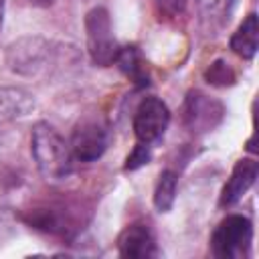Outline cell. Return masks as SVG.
<instances>
[{"mask_svg":"<svg viewBox=\"0 0 259 259\" xmlns=\"http://www.w3.org/2000/svg\"><path fill=\"white\" fill-rule=\"evenodd\" d=\"M30 152L38 172L49 182L65 180L73 170L71 146L65 142L59 130L47 121L34 123L30 134Z\"/></svg>","mask_w":259,"mask_h":259,"instance_id":"6da1fadb","label":"cell"},{"mask_svg":"<svg viewBox=\"0 0 259 259\" xmlns=\"http://www.w3.org/2000/svg\"><path fill=\"white\" fill-rule=\"evenodd\" d=\"M253 241V225L243 214H229L225 217L212 237H210V251L219 259H239L245 257Z\"/></svg>","mask_w":259,"mask_h":259,"instance_id":"7a4b0ae2","label":"cell"},{"mask_svg":"<svg viewBox=\"0 0 259 259\" xmlns=\"http://www.w3.org/2000/svg\"><path fill=\"white\" fill-rule=\"evenodd\" d=\"M85 30H87V49L89 57L99 67H109L115 63L119 45L111 30L109 12L103 6H97L87 12L85 16Z\"/></svg>","mask_w":259,"mask_h":259,"instance_id":"3957f363","label":"cell"},{"mask_svg":"<svg viewBox=\"0 0 259 259\" xmlns=\"http://www.w3.org/2000/svg\"><path fill=\"white\" fill-rule=\"evenodd\" d=\"M71 154L79 162H95L107 148V125L97 115L79 119L71 136Z\"/></svg>","mask_w":259,"mask_h":259,"instance_id":"277c9868","label":"cell"},{"mask_svg":"<svg viewBox=\"0 0 259 259\" xmlns=\"http://www.w3.org/2000/svg\"><path fill=\"white\" fill-rule=\"evenodd\" d=\"M170 123V109L158 97H144L134 113V134L142 144L158 142Z\"/></svg>","mask_w":259,"mask_h":259,"instance_id":"5b68a950","label":"cell"},{"mask_svg":"<svg viewBox=\"0 0 259 259\" xmlns=\"http://www.w3.org/2000/svg\"><path fill=\"white\" fill-rule=\"evenodd\" d=\"M49 45L42 38H20L18 42H12L8 49V63L10 69L22 75H34L42 67H47L49 61Z\"/></svg>","mask_w":259,"mask_h":259,"instance_id":"8992f818","label":"cell"},{"mask_svg":"<svg viewBox=\"0 0 259 259\" xmlns=\"http://www.w3.org/2000/svg\"><path fill=\"white\" fill-rule=\"evenodd\" d=\"M225 107L204 93L192 91L184 103V123L190 132H208L223 119Z\"/></svg>","mask_w":259,"mask_h":259,"instance_id":"52a82bcc","label":"cell"},{"mask_svg":"<svg viewBox=\"0 0 259 259\" xmlns=\"http://www.w3.org/2000/svg\"><path fill=\"white\" fill-rule=\"evenodd\" d=\"M117 249L121 257H130V259H146L158 253L154 233L144 223H134L125 227L117 239Z\"/></svg>","mask_w":259,"mask_h":259,"instance_id":"ba28073f","label":"cell"},{"mask_svg":"<svg viewBox=\"0 0 259 259\" xmlns=\"http://www.w3.org/2000/svg\"><path fill=\"white\" fill-rule=\"evenodd\" d=\"M257 178V162L255 160H249V158H243L235 164L227 184L223 186V192H221V206H231L235 204L237 200L243 198V194L253 186Z\"/></svg>","mask_w":259,"mask_h":259,"instance_id":"9c48e42d","label":"cell"},{"mask_svg":"<svg viewBox=\"0 0 259 259\" xmlns=\"http://www.w3.org/2000/svg\"><path fill=\"white\" fill-rule=\"evenodd\" d=\"M34 97L20 87H0V123L24 117L32 111Z\"/></svg>","mask_w":259,"mask_h":259,"instance_id":"30bf717a","label":"cell"},{"mask_svg":"<svg viewBox=\"0 0 259 259\" xmlns=\"http://www.w3.org/2000/svg\"><path fill=\"white\" fill-rule=\"evenodd\" d=\"M257 36H259V26H257V14L251 12L247 18L239 24V28L231 36V49L235 55H239L245 61H251L257 53Z\"/></svg>","mask_w":259,"mask_h":259,"instance_id":"8fae6325","label":"cell"},{"mask_svg":"<svg viewBox=\"0 0 259 259\" xmlns=\"http://www.w3.org/2000/svg\"><path fill=\"white\" fill-rule=\"evenodd\" d=\"M115 63L119 65V69L123 71L125 77H130L136 85H148V73H146V65L142 61V55L136 47H121L117 53Z\"/></svg>","mask_w":259,"mask_h":259,"instance_id":"7c38bea8","label":"cell"},{"mask_svg":"<svg viewBox=\"0 0 259 259\" xmlns=\"http://www.w3.org/2000/svg\"><path fill=\"white\" fill-rule=\"evenodd\" d=\"M176 188H178V176L172 170H164L154 190V206L160 212H168L172 208L176 200Z\"/></svg>","mask_w":259,"mask_h":259,"instance_id":"4fadbf2b","label":"cell"},{"mask_svg":"<svg viewBox=\"0 0 259 259\" xmlns=\"http://www.w3.org/2000/svg\"><path fill=\"white\" fill-rule=\"evenodd\" d=\"M198 4H200V10H202L204 18H208V20H217V18L225 20L229 16L235 0H198Z\"/></svg>","mask_w":259,"mask_h":259,"instance_id":"5bb4252c","label":"cell"},{"mask_svg":"<svg viewBox=\"0 0 259 259\" xmlns=\"http://www.w3.org/2000/svg\"><path fill=\"white\" fill-rule=\"evenodd\" d=\"M148 162H150V144L138 142V146L132 150V154L125 160V170H138Z\"/></svg>","mask_w":259,"mask_h":259,"instance_id":"9a60e30c","label":"cell"},{"mask_svg":"<svg viewBox=\"0 0 259 259\" xmlns=\"http://www.w3.org/2000/svg\"><path fill=\"white\" fill-rule=\"evenodd\" d=\"M206 79L212 85H227V83H233V73H231V69L223 61H217L206 71Z\"/></svg>","mask_w":259,"mask_h":259,"instance_id":"2e32d148","label":"cell"},{"mask_svg":"<svg viewBox=\"0 0 259 259\" xmlns=\"http://www.w3.org/2000/svg\"><path fill=\"white\" fill-rule=\"evenodd\" d=\"M156 8L160 18H174L184 12L186 0H156Z\"/></svg>","mask_w":259,"mask_h":259,"instance_id":"e0dca14e","label":"cell"},{"mask_svg":"<svg viewBox=\"0 0 259 259\" xmlns=\"http://www.w3.org/2000/svg\"><path fill=\"white\" fill-rule=\"evenodd\" d=\"M30 4H34V6H51L55 0H28Z\"/></svg>","mask_w":259,"mask_h":259,"instance_id":"ac0fdd59","label":"cell"},{"mask_svg":"<svg viewBox=\"0 0 259 259\" xmlns=\"http://www.w3.org/2000/svg\"><path fill=\"white\" fill-rule=\"evenodd\" d=\"M2 20H4V0H0V28H2Z\"/></svg>","mask_w":259,"mask_h":259,"instance_id":"d6986e66","label":"cell"}]
</instances>
